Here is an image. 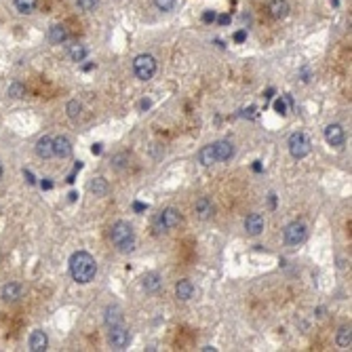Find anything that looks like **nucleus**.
Listing matches in <instances>:
<instances>
[{
    "label": "nucleus",
    "mask_w": 352,
    "mask_h": 352,
    "mask_svg": "<svg viewBox=\"0 0 352 352\" xmlns=\"http://www.w3.org/2000/svg\"><path fill=\"white\" fill-rule=\"evenodd\" d=\"M93 68H95V64H87V66H83V70H85V72H91Z\"/></svg>",
    "instance_id": "obj_41"
},
{
    "label": "nucleus",
    "mask_w": 352,
    "mask_h": 352,
    "mask_svg": "<svg viewBox=\"0 0 352 352\" xmlns=\"http://www.w3.org/2000/svg\"><path fill=\"white\" fill-rule=\"evenodd\" d=\"M40 186H42V190H51V188H53V181H49V179H45V181H42V183H40Z\"/></svg>",
    "instance_id": "obj_40"
},
{
    "label": "nucleus",
    "mask_w": 352,
    "mask_h": 352,
    "mask_svg": "<svg viewBox=\"0 0 352 352\" xmlns=\"http://www.w3.org/2000/svg\"><path fill=\"white\" fill-rule=\"evenodd\" d=\"M87 53H89V49H87L85 45H72L70 47V57H72L74 61H85Z\"/></svg>",
    "instance_id": "obj_25"
},
{
    "label": "nucleus",
    "mask_w": 352,
    "mask_h": 352,
    "mask_svg": "<svg viewBox=\"0 0 352 352\" xmlns=\"http://www.w3.org/2000/svg\"><path fill=\"white\" fill-rule=\"evenodd\" d=\"M312 150V142L310 137H308L306 133H302V131H297V133H293L291 137H289V152H291L293 158H306L308 154H310Z\"/></svg>",
    "instance_id": "obj_4"
},
{
    "label": "nucleus",
    "mask_w": 352,
    "mask_h": 352,
    "mask_svg": "<svg viewBox=\"0 0 352 352\" xmlns=\"http://www.w3.org/2000/svg\"><path fill=\"white\" fill-rule=\"evenodd\" d=\"M154 4H156V8L158 11H173L175 8V4H177V0H154Z\"/></svg>",
    "instance_id": "obj_28"
},
{
    "label": "nucleus",
    "mask_w": 352,
    "mask_h": 352,
    "mask_svg": "<svg viewBox=\"0 0 352 352\" xmlns=\"http://www.w3.org/2000/svg\"><path fill=\"white\" fill-rule=\"evenodd\" d=\"M81 110H83V105H81V101H78V99L68 101V105H66V112H68V116L72 118V120H76L78 116H81Z\"/></svg>",
    "instance_id": "obj_26"
},
{
    "label": "nucleus",
    "mask_w": 352,
    "mask_h": 352,
    "mask_svg": "<svg viewBox=\"0 0 352 352\" xmlns=\"http://www.w3.org/2000/svg\"><path fill=\"white\" fill-rule=\"evenodd\" d=\"M23 175H25V179H28V183H36V179H34L32 171H28V169H25V171H23Z\"/></svg>",
    "instance_id": "obj_36"
},
{
    "label": "nucleus",
    "mask_w": 352,
    "mask_h": 352,
    "mask_svg": "<svg viewBox=\"0 0 352 352\" xmlns=\"http://www.w3.org/2000/svg\"><path fill=\"white\" fill-rule=\"evenodd\" d=\"M274 110L280 114V116H287V114H289V110H287V99H285V97L276 99V101H274Z\"/></svg>",
    "instance_id": "obj_30"
},
{
    "label": "nucleus",
    "mask_w": 352,
    "mask_h": 352,
    "mask_svg": "<svg viewBox=\"0 0 352 352\" xmlns=\"http://www.w3.org/2000/svg\"><path fill=\"white\" fill-rule=\"evenodd\" d=\"M19 295H21L19 283H6L2 287V300L4 302H15V300H19Z\"/></svg>",
    "instance_id": "obj_20"
},
{
    "label": "nucleus",
    "mask_w": 352,
    "mask_h": 352,
    "mask_svg": "<svg viewBox=\"0 0 352 352\" xmlns=\"http://www.w3.org/2000/svg\"><path fill=\"white\" fill-rule=\"evenodd\" d=\"M133 70H135V76L139 78V81H150L156 72V59L150 55V53H142V55L135 57Z\"/></svg>",
    "instance_id": "obj_3"
},
{
    "label": "nucleus",
    "mask_w": 352,
    "mask_h": 352,
    "mask_svg": "<svg viewBox=\"0 0 352 352\" xmlns=\"http://www.w3.org/2000/svg\"><path fill=\"white\" fill-rule=\"evenodd\" d=\"M125 161H127V156H125V154L114 156V158H112V167H114V169H122V165H125Z\"/></svg>",
    "instance_id": "obj_31"
},
{
    "label": "nucleus",
    "mask_w": 352,
    "mask_h": 352,
    "mask_svg": "<svg viewBox=\"0 0 352 352\" xmlns=\"http://www.w3.org/2000/svg\"><path fill=\"white\" fill-rule=\"evenodd\" d=\"M308 239V228L304 222H291L285 226V241L291 247H297Z\"/></svg>",
    "instance_id": "obj_6"
},
{
    "label": "nucleus",
    "mask_w": 352,
    "mask_h": 352,
    "mask_svg": "<svg viewBox=\"0 0 352 352\" xmlns=\"http://www.w3.org/2000/svg\"><path fill=\"white\" fill-rule=\"evenodd\" d=\"M243 116H247V118H255V108L251 105V108H247V110H243Z\"/></svg>",
    "instance_id": "obj_35"
},
{
    "label": "nucleus",
    "mask_w": 352,
    "mask_h": 352,
    "mask_svg": "<svg viewBox=\"0 0 352 352\" xmlns=\"http://www.w3.org/2000/svg\"><path fill=\"white\" fill-rule=\"evenodd\" d=\"M215 19L219 21V25H228V23H230V19H232V17H230V15H228V13H224V15H219V17H215Z\"/></svg>",
    "instance_id": "obj_33"
},
{
    "label": "nucleus",
    "mask_w": 352,
    "mask_h": 352,
    "mask_svg": "<svg viewBox=\"0 0 352 352\" xmlns=\"http://www.w3.org/2000/svg\"><path fill=\"white\" fill-rule=\"evenodd\" d=\"M198 161H200L202 165H205V167H209V165L217 163L215 152H213V144H211V146H205V148H200V152H198Z\"/></svg>",
    "instance_id": "obj_21"
},
{
    "label": "nucleus",
    "mask_w": 352,
    "mask_h": 352,
    "mask_svg": "<svg viewBox=\"0 0 352 352\" xmlns=\"http://www.w3.org/2000/svg\"><path fill=\"white\" fill-rule=\"evenodd\" d=\"M53 152H55V156L59 158H68L70 154H72V144H70V139L59 135L53 139Z\"/></svg>",
    "instance_id": "obj_12"
},
{
    "label": "nucleus",
    "mask_w": 352,
    "mask_h": 352,
    "mask_svg": "<svg viewBox=\"0 0 352 352\" xmlns=\"http://www.w3.org/2000/svg\"><path fill=\"white\" fill-rule=\"evenodd\" d=\"M133 209H135V211H146V209H148V205H144V202H135Z\"/></svg>",
    "instance_id": "obj_38"
},
{
    "label": "nucleus",
    "mask_w": 352,
    "mask_h": 352,
    "mask_svg": "<svg viewBox=\"0 0 352 352\" xmlns=\"http://www.w3.org/2000/svg\"><path fill=\"white\" fill-rule=\"evenodd\" d=\"M268 11L274 19H285V17L289 15V2L287 0H272V2L268 4Z\"/></svg>",
    "instance_id": "obj_16"
},
{
    "label": "nucleus",
    "mask_w": 352,
    "mask_h": 352,
    "mask_svg": "<svg viewBox=\"0 0 352 352\" xmlns=\"http://www.w3.org/2000/svg\"><path fill=\"white\" fill-rule=\"evenodd\" d=\"M0 177H2V165H0Z\"/></svg>",
    "instance_id": "obj_45"
},
{
    "label": "nucleus",
    "mask_w": 352,
    "mask_h": 352,
    "mask_svg": "<svg viewBox=\"0 0 352 352\" xmlns=\"http://www.w3.org/2000/svg\"><path fill=\"white\" fill-rule=\"evenodd\" d=\"M202 350H205V352H215L217 348H213V346H205V348H202Z\"/></svg>",
    "instance_id": "obj_44"
},
{
    "label": "nucleus",
    "mask_w": 352,
    "mask_h": 352,
    "mask_svg": "<svg viewBox=\"0 0 352 352\" xmlns=\"http://www.w3.org/2000/svg\"><path fill=\"white\" fill-rule=\"evenodd\" d=\"M95 272H97V264L95 258L87 251H76L72 258H70V274L76 283L87 285L95 278Z\"/></svg>",
    "instance_id": "obj_1"
},
{
    "label": "nucleus",
    "mask_w": 352,
    "mask_h": 352,
    "mask_svg": "<svg viewBox=\"0 0 352 352\" xmlns=\"http://www.w3.org/2000/svg\"><path fill=\"white\" fill-rule=\"evenodd\" d=\"M36 154L40 158H51V156H55V152H53V139L51 137H40L38 139V144H36Z\"/></svg>",
    "instance_id": "obj_18"
},
{
    "label": "nucleus",
    "mask_w": 352,
    "mask_h": 352,
    "mask_svg": "<svg viewBox=\"0 0 352 352\" xmlns=\"http://www.w3.org/2000/svg\"><path fill=\"white\" fill-rule=\"evenodd\" d=\"M103 321L108 327H116V325H122V310L118 306H108L103 314Z\"/></svg>",
    "instance_id": "obj_17"
},
{
    "label": "nucleus",
    "mask_w": 352,
    "mask_h": 352,
    "mask_svg": "<svg viewBox=\"0 0 352 352\" xmlns=\"http://www.w3.org/2000/svg\"><path fill=\"white\" fill-rule=\"evenodd\" d=\"M101 150H103L101 144H95V146L91 148V152H93V154H101Z\"/></svg>",
    "instance_id": "obj_39"
},
{
    "label": "nucleus",
    "mask_w": 352,
    "mask_h": 352,
    "mask_svg": "<svg viewBox=\"0 0 352 352\" xmlns=\"http://www.w3.org/2000/svg\"><path fill=\"white\" fill-rule=\"evenodd\" d=\"M325 139H327V144L333 146V148H340L344 146V139H346V133L344 129H342V125H327V129H325Z\"/></svg>",
    "instance_id": "obj_8"
},
{
    "label": "nucleus",
    "mask_w": 352,
    "mask_h": 352,
    "mask_svg": "<svg viewBox=\"0 0 352 352\" xmlns=\"http://www.w3.org/2000/svg\"><path fill=\"white\" fill-rule=\"evenodd\" d=\"M49 346V338H47V333L45 331H32V336H30V350L32 352H45Z\"/></svg>",
    "instance_id": "obj_11"
},
{
    "label": "nucleus",
    "mask_w": 352,
    "mask_h": 352,
    "mask_svg": "<svg viewBox=\"0 0 352 352\" xmlns=\"http://www.w3.org/2000/svg\"><path fill=\"white\" fill-rule=\"evenodd\" d=\"M179 222H181V213H179L177 209L169 207V209H165L163 213L154 219V230L158 234H161V232H169V230H173L175 226H179Z\"/></svg>",
    "instance_id": "obj_5"
},
{
    "label": "nucleus",
    "mask_w": 352,
    "mask_h": 352,
    "mask_svg": "<svg viewBox=\"0 0 352 352\" xmlns=\"http://www.w3.org/2000/svg\"><path fill=\"white\" fill-rule=\"evenodd\" d=\"M272 95H274V89H268V91H266V99H270Z\"/></svg>",
    "instance_id": "obj_43"
},
{
    "label": "nucleus",
    "mask_w": 352,
    "mask_h": 352,
    "mask_svg": "<svg viewBox=\"0 0 352 352\" xmlns=\"http://www.w3.org/2000/svg\"><path fill=\"white\" fill-rule=\"evenodd\" d=\"M68 38V30H66V25H61V23H55V25H51V30H49V40L53 42V45H61Z\"/></svg>",
    "instance_id": "obj_19"
},
{
    "label": "nucleus",
    "mask_w": 352,
    "mask_h": 352,
    "mask_svg": "<svg viewBox=\"0 0 352 352\" xmlns=\"http://www.w3.org/2000/svg\"><path fill=\"white\" fill-rule=\"evenodd\" d=\"M89 190L93 192L95 196H105V192H108V181H105L103 177H95L89 183Z\"/></svg>",
    "instance_id": "obj_22"
},
{
    "label": "nucleus",
    "mask_w": 352,
    "mask_h": 352,
    "mask_svg": "<svg viewBox=\"0 0 352 352\" xmlns=\"http://www.w3.org/2000/svg\"><path fill=\"white\" fill-rule=\"evenodd\" d=\"M76 4L81 11H93L97 6V0H76Z\"/></svg>",
    "instance_id": "obj_29"
},
{
    "label": "nucleus",
    "mask_w": 352,
    "mask_h": 352,
    "mask_svg": "<svg viewBox=\"0 0 352 352\" xmlns=\"http://www.w3.org/2000/svg\"><path fill=\"white\" fill-rule=\"evenodd\" d=\"M129 329H125L122 325H116V327H110V333H108V342H110V346L114 350H125L129 346Z\"/></svg>",
    "instance_id": "obj_7"
},
{
    "label": "nucleus",
    "mask_w": 352,
    "mask_h": 352,
    "mask_svg": "<svg viewBox=\"0 0 352 352\" xmlns=\"http://www.w3.org/2000/svg\"><path fill=\"white\" fill-rule=\"evenodd\" d=\"M110 239L112 245L120 253H131L135 249V232L127 222H116L110 228Z\"/></svg>",
    "instance_id": "obj_2"
},
{
    "label": "nucleus",
    "mask_w": 352,
    "mask_h": 352,
    "mask_svg": "<svg viewBox=\"0 0 352 352\" xmlns=\"http://www.w3.org/2000/svg\"><path fill=\"white\" fill-rule=\"evenodd\" d=\"M213 202H211L207 196H200L198 200H196V205H194V213H196V217L198 219H209L211 215H213Z\"/></svg>",
    "instance_id": "obj_13"
},
{
    "label": "nucleus",
    "mask_w": 352,
    "mask_h": 352,
    "mask_svg": "<svg viewBox=\"0 0 352 352\" xmlns=\"http://www.w3.org/2000/svg\"><path fill=\"white\" fill-rule=\"evenodd\" d=\"M350 344H352V331H350V327H342L338 331V346L340 348H350Z\"/></svg>",
    "instance_id": "obj_23"
},
{
    "label": "nucleus",
    "mask_w": 352,
    "mask_h": 352,
    "mask_svg": "<svg viewBox=\"0 0 352 352\" xmlns=\"http://www.w3.org/2000/svg\"><path fill=\"white\" fill-rule=\"evenodd\" d=\"M36 4H38V0H15V6L21 15H30L36 8Z\"/></svg>",
    "instance_id": "obj_24"
},
{
    "label": "nucleus",
    "mask_w": 352,
    "mask_h": 352,
    "mask_svg": "<svg viewBox=\"0 0 352 352\" xmlns=\"http://www.w3.org/2000/svg\"><path fill=\"white\" fill-rule=\"evenodd\" d=\"M213 152H215V158L217 161H230L234 156V146L232 142H228V139H222V142H215L213 144Z\"/></svg>",
    "instance_id": "obj_10"
},
{
    "label": "nucleus",
    "mask_w": 352,
    "mask_h": 352,
    "mask_svg": "<svg viewBox=\"0 0 352 352\" xmlns=\"http://www.w3.org/2000/svg\"><path fill=\"white\" fill-rule=\"evenodd\" d=\"M264 226H266V222H264V215H260V213H251V215H247V219H245V230H247V234H251V236L262 234Z\"/></svg>",
    "instance_id": "obj_9"
},
{
    "label": "nucleus",
    "mask_w": 352,
    "mask_h": 352,
    "mask_svg": "<svg viewBox=\"0 0 352 352\" xmlns=\"http://www.w3.org/2000/svg\"><path fill=\"white\" fill-rule=\"evenodd\" d=\"M139 108L148 110V108H150V99H142V101H139Z\"/></svg>",
    "instance_id": "obj_37"
},
{
    "label": "nucleus",
    "mask_w": 352,
    "mask_h": 352,
    "mask_svg": "<svg viewBox=\"0 0 352 352\" xmlns=\"http://www.w3.org/2000/svg\"><path fill=\"white\" fill-rule=\"evenodd\" d=\"M253 171H255V173H260V171H262V165H260V161L253 165Z\"/></svg>",
    "instance_id": "obj_42"
},
{
    "label": "nucleus",
    "mask_w": 352,
    "mask_h": 352,
    "mask_svg": "<svg viewBox=\"0 0 352 352\" xmlns=\"http://www.w3.org/2000/svg\"><path fill=\"white\" fill-rule=\"evenodd\" d=\"M8 97H13V99H19L25 95V87L21 83H11V87H8Z\"/></svg>",
    "instance_id": "obj_27"
},
{
    "label": "nucleus",
    "mask_w": 352,
    "mask_h": 352,
    "mask_svg": "<svg viewBox=\"0 0 352 352\" xmlns=\"http://www.w3.org/2000/svg\"><path fill=\"white\" fill-rule=\"evenodd\" d=\"M215 11H205V13H202V21H205V23H211V21H215Z\"/></svg>",
    "instance_id": "obj_32"
},
{
    "label": "nucleus",
    "mask_w": 352,
    "mask_h": 352,
    "mask_svg": "<svg viewBox=\"0 0 352 352\" xmlns=\"http://www.w3.org/2000/svg\"><path fill=\"white\" fill-rule=\"evenodd\" d=\"M175 295H177V300L188 302L190 297L194 295V285H192V280H188V278L179 280V283L175 285Z\"/></svg>",
    "instance_id": "obj_14"
},
{
    "label": "nucleus",
    "mask_w": 352,
    "mask_h": 352,
    "mask_svg": "<svg viewBox=\"0 0 352 352\" xmlns=\"http://www.w3.org/2000/svg\"><path fill=\"white\" fill-rule=\"evenodd\" d=\"M245 38H247V30H239L234 34V40L236 42H245Z\"/></svg>",
    "instance_id": "obj_34"
},
{
    "label": "nucleus",
    "mask_w": 352,
    "mask_h": 352,
    "mask_svg": "<svg viewBox=\"0 0 352 352\" xmlns=\"http://www.w3.org/2000/svg\"><path fill=\"white\" fill-rule=\"evenodd\" d=\"M161 285H163V278H161L158 272H148V274L142 278V287L148 293H156L158 289H161Z\"/></svg>",
    "instance_id": "obj_15"
}]
</instances>
